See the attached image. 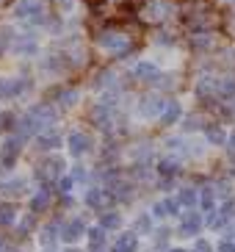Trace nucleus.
Masks as SVG:
<instances>
[{
  "mask_svg": "<svg viewBox=\"0 0 235 252\" xmlns=\"http://www.w3.org/2000/svg\"><path fill=\"white\" fill-rule=\"evenodd\" d=\"M97 45L105 47L108 53H122L127 47V39L122 36V33H114V31H105V33H100L97 36Z\"/></svg>",
  "mask_w": 235,
  "mask_h": 252,
  "instance_id": "obj_1",
  "label": "nucleus"
},
{
  "mask_svg": "<svg viewBox=\"0 0 235 252\" xmlns=\"http://www.w3.org/2000/svg\"><path fill=\"white\" fill-rule=\"evenodd\" d=\"M91 147H94V144H91V136L88 133H81V130H78V133L69 136V153H72L75 158L91 153Z\"/></svg>",
  "mask_w": 235,
  "mask_h": 252,
  "instance_id": "obj_2",
  "label": "nucleus"
},
{
  "mask_svg": "<svg viewBox=\"0 0 235 252\" xmlns=\"http://www.w3.org/2000/svg\"><path fill=\"white\" fill-rule=\"evenodd\" d=\"M20 147H22V136H11V139L3 144V153H0V163L3 166H14L17 156H20Z\"/></svg>",
  "mask_w": 235,
  "mask_h": 252,
  "instance_id": "obj_3",
  "label": "nucleus"
},
{
  "mask_svg": "<svg viewBox=\"0 0 235 252\" xmlns=\"http://www.w3.org/2000/svg\"><path fill=\"white\" fill-rule=\"evenodd\" d=\"M163 108H166V100L163 97H144L139 105V114L141 117H161Z\"/></svg>",
  "mask_w": 235,
  "mask_h": 252,
  "instance_id": "obj_4",
  "label": "nucleus"
},
{
  "mask_svg": "<svg viewBox=\"0 0 235 252\" xmlns=\"http://www.w3.org/2000/svg\"><path fill=\"white\" fill-rule=\"evenodd\" d=\"M28 83L17 81V78H0V100H8V97H17Z\"/></svg>",
  "mask_w": 235,
  "mask_h": 252,
  "instance_id": "obj_5",
  "label": "nucleus"
},
{
  "mask_svg": "<svg viewBox=\"0 0 235 252\" xmlns=\"http://www.w3.org/2000/svg\"><path fill=\"white\" fill-rule=\"evenodd\" d=\"M136 75H139L141 81L161 83V72H158V67H155V64H149V61H141L139 67H136Z\"/></svg>",
  "mask_w": 235,
  "mask_h": 252,
  "instance_id": "obj_6",
  "label": "nucleus"
},
{
  "mask_svg": "<svg viewBox=\"0 0 235 252\" xmlns=\"http://www.w3.org/2000/svg\"><path fill=\"white\" fill-rule=\"evenodd\" d=\"M61 169H64V161H59V158H47V161L42 163V169H39V178H44V180L59 178Z\"/></svg>",
  "mask_w": 235,
  "mask_h": 252,
  "instance_id": "obj_7",
  "label": "nucleus"
},
{
  "mask_svg": "<svg viewBox=\"0 0 235 252\" xmlns=\"http://www.w3.org/2000/svg\"><path fill=\"white\" fill-rule=\"evenodd\" d=\"M83 233H86V224H83L81 219H72V222L66 224V230L61 233V238H64L66 244H72V241H78V238H81Z\"/></svg>",
  "mask_w": 235,
  "mask_h": 252,
  "instance_id": "obj_8",
  "label": "nucleus"
},
{
  "mask_svg": "<svg viewBox=\"0 0 235 252\" xmlns=\"http://www.w3.org/2000/svg\"><path fill=\"white\" fill-rule=\"evenodd\" d=\"M199 227H202V219H199L194 211H188V214L183 216V224H180V236H194Z\"/></svg>",
  "mask_w": 235,
  "mask_h": 252,
  "instance_id": "obj_9",
  "label": "nucleus"
},
{
  "mask_svg": "<svg viewBox=\"0 0 235 252\" xmlns=\"http://www.w3.org/2000/svg\"><path fill=\"white\" fill-rule=\"evenodd\" d=\"M180 114H183V105L177 103V100H172V103H166V108H163L161 122H163V125H172V122L180 119Z\"/></svg>",
  "mask_w": 235,
  "mask_h": 252,
  "instance_id": "obj_10",
  "label": "nucleus"
},
{
  "mask_svg": "<svg viewBox=\"0 0 235 252\" xmlns=\"http://www.w3.org/2000/svg\"><path fill=\"white\" fill-rule=\"evenodd\" d=\"M36 147L39 150H56V147H61V136H56V133H39L36 136Z\"/></svg>",
  "mask_w": 235,
  "mask_h": 252,
  "instance_id": "obj_11",
  "label": "nucleus"
},
{
  "mask_svg": "<svg viewBox=\"0 0 235 252\" xmlns=\"http://www.w3.org/2000/svg\"><path fill=\"white\" fill-rule=\"evenodd\" d=\"M136 233H122L119 236V241H117V247H114V252H133L136 250Z\"/></svg>",
  "mask_w": 235,
  "mask_h": 252,
  "instance_id": "obj_12",
  "label": "nucleus"
},
{
  "mask_svg": "<svg viewBox=\"0 0 235 252\" xmlns=\"http://www.w3.org/2000/svg\"><path fill=\"white\" fill-rule=\"evenodd\" d=\"M199 205L205 208V211H213L216 205V186H205L202 194H199Z\"/></svg>",
  "mask_w": 235,
  "mask_h": 252,
  "instance_id": "obj_13",
  "label": "nucleus"
},
{
  "mask_svg": "<svg viewBox=\"0 0 235 252\" xmlns=\"http://www.w3.org/2000/svg\"><path fill=\"white\" fill-rule=\"evenodd\" d=\"M0 191H3V194H8V197H11V194H17V197H20V194L25 191V180H22V178L6 180V183L0 186Z\"/></svg>",
  "mask_w": 235,
  "mask_h": 252,
  "instance_id": "obj_14",
  "label": "nucleus"
},
{
  "mask_svg": "<svg viewBox=\"0 0 235 252\" xmlns=\"http://www.w3.org/2000/svg\"><path fill=\"white\" fill-rule=\"evenodd\" d=\"M103 200H105V189H97V186H94V189H88V191H86V205L88 208H97Z\"/></svg>",
  "mask_w": 235,
  "mask_h": 252,
  "instance_id": "obj_15",
  "label": "nucleus"
},
{
  "mask_svg": "<svg viewBox=\"0 0 235 252\" xmlns=\"http://www.w3.org/2000/svg\"><path fill=\"white\" fill-rule=\"evenodd\" d=\"M103 241H105V227H103V224L94 227V230H88V247H91V250H100Z\"/></svg>",
  "mask_w": 235,
  "mask_h": 252,
  "instance_id": "obj_16",
  "label": "nucleus"
},
{
  "mask_svg": "<svg viewBox=\"0 0 235 252\" xmlns=\"http://www.w3.org/2000/svg\"><path fill=\"white\" fill-rule=\"evenodd\" d=\"M75 103H78V92H75V89H66V92H61V94H59V105H61V108H72Z\"/></svg>",
  "mask_w": 235,
  "mask_h": 252,
  "instance_id": "obj_17",
  "label": "nucleus"
},
{
  "mask_svg": "<svg viewBox=\"0 0 235 252\" xmlns=\"http://www.w3.org/2000/svg\"><path fill=\"white\" fill-rule=\"evenodd\" d=\"M166 8L169 6H163V3H152V6H147L144 17H147V20H161V17L166 14Z\"/></svg>",
  "mask_w": 235,
  "mask_h": 252,
  "instance_id": "obj_18",
  "label": "nucleus"
},
{
  "mask_svg": "<svg viewBox=\"0 0 235 252\" xmlns=\"http://www.w3.org/2000/svg\"><path fill=\"white\" fill-rule=\"evenodd\" d=\"M158 172H161V175H166V178H169V175H177V172H180V163L166 158V161L158 163Z\"/></svg>",
  "mask_w": 235,
  "mask_h": 252,
  "instance_id": "obj_19",
  "label": "nucleus"
},
{
  "mask_svg": "<svg viewBox=\"0 0 235 252\" xmlns=\"http://www.w3.org/2000/svg\"><path fill=\"white\" fill-rule=\"evenodd\" d=\"M207 141L210 144H224V130L219 125H207Z\"/></svg>",
  "mask_w": 235,
  "mask_h": 252,
  "instance_id": "obj_20",
  "label": "nucleus"
},
{
  "mask_svg": "<svg viewBox=\"0 0 235 252\" xmlns=\"http://www.w3.org/2000/svg\"><path fill=\"white\" fill-rule=\"evenodd\" d=\"M100 224H103L105 230H117L119 224H122V219H119V214H103V219H100Z\"/></svg>",
  "mask_w": 235,
  "mask_h": 252,
  "instance_id": "obj_21",
  "label": "nucleus"
},
{
  "mask_svg": "<svg viewBox=\"0 0 235 252\" xmlns=\"http://www.w3.org/2000/svg\"><path fill=\"white\" fill-rule=\"evenodd\" d=\"M14 214H17V211H14L11 205H3V208H0V227H6V224L14 222Z\"/></svg>",
  "mask_w": 235,
  "mask_h": 252,
  "instance_id": "obj_22",
  "label": "nucleus"
},
{
  "mask_svg": "<svg viewBox=\"0 0 235 252\" xmlns=\"http://www.w3.org/2000/svg\"><path fill=\"white\" fill-rule=\"evenodd\" d=\"M177 200L183 202V205H194V202H197V191H194V189H183Z\"/></svg>",
  "mask_w": 235,
  "mask_h": 252,
  "instance_id": "obj_23",
  "label": "nucleus"
},
{
  "mask_svg": "<svg viewBox=\"0 0 235 252\" xmlns=\"http://www.w3.org/2000/svg\"><path fill=\"white\" fill-rule=\"evenodd\" d=\"M207 224H210V227H224V224H227V216L221 214H213V211H210V219H207Z\"/></svg>",
  "mask_w": 235,
  "mask_h": 252,
  "instance_id": "obj_24",
  "label": "nucleus"
},
{
  "mask_svg": "<svg viewBox=\"0 0 235 252\" xmlns=\"http://www.w3.org/2000/svg\"><path fill=\"white\" fill-rule=\"evenodd\" d=\"M30 208H33V211H44V208H47V194H36L33 202H30Z\"/></svg>",
  "mask_w": 235,
  "mask_h": 252,
  "instance_id": "obj_25",
  "label": "nucleus"
},
{
  "mask_svg": "<svg viewBox=\"0 0 235 252\" xmlns=\"http://www.w3.org/2000/svg\"><path fill=\"white\" fill-rule=\"evenodd\" d=\"M163 208H166V214H180V200L169 197V200H163Z\"/></svg>",
  "mask_w": 235,
  "mask_h": 252,
  "instance_id": "obj_26",
  "label": "nucleus"
},
{
  "mask_svg": "<svg viewBox=\"0 0 235 252\" xmlns=\"http://www.w3.org/2000/svg\"><path fill=\"white\" fill-rule=\"evenodd\" d=\"M94 122H97V125H108V111H103V108H97V111H94Z\"/></svg>",
  "mask_w": 235,
  "mask_h": 252,
  "instance_id": "obj_27",
  "label": "nucleus"
},
{
  "mask_svg": "<svg viewBox=\"0 0 235 252\" xmlns=\"http://www.w3.org/2000/svg\"><path fill=\"white\" fill-rule=\"evenodd\" d=\"M221 214L227 216V219H230V216H235V197H233V200H227V205L221 208Z\"/></svg>",
  "mask_w": 235,
  "mask_h": 252,
  "instance_id": "obj_28",
  "label": "nucleus"
},
{
  "mask_svg": "<svg viewBox=\"0 0 235 252\" xmlns=\"http://www.w3.org/2000/svg\"><path fill=\"white\" fill-rule=\"evenodd\" d=\"M194 252H213V247L207 244V241H197V244H194Z\"/></svg>",
  "mask_w": 235,
  "mask_h": 252,
  "instance_id": "obj_29",
  "label": "nucleus"
},
{
  "mask_svg": "<svg viewBox=\"0 0 235 252\" xmlns=\"http://www.w3.org/2000/svg\"><path fill=\"white\" fill-rule=\"evenodd\" d=\"M6 45H8V31L0 28V50H6Z\"/></svg>",
  "mask_w": 235,
  "mask_h": 252,
  "instance_id": "obj_30",
  "label": "nucleus"
},
{
  "mask_svg": "<svg viewBox=\"0 0 235 252\" xmlns=\"http://www.w3.org/2000/svg\"><path fill=\"white\" fill-rule=\"evenodd\" d=\"M219 252H235V244L233 241H224V244L219 247Z\"/></svg>",
  "mask_w": 235,
  "mask_h": 252,
  "instance_id": "obj_31",
  "label": "nucleus"
},
{
  "mask_svg": "<svg viewBox=\"0 0 235 252\" xmlns=\"http://www.w3.org/2000/svg\"><path fill=\"white\" fill-rule=\"evenodd\" d=\"M59 189H61V191H69V189H72V180H69V178H64V180L59 183Z\"/></svg>",
  "mask_w": 235,
  "mask_h": 252,
  "instance_id": "obj_32",
  "label": "nucleus"
},
{
  "mask_svg": "<svg viewBox=\"0 0 235 252\" xmlns=\"http://www.w3.org/2000/svg\"><path fill=\"white\" fill-rule=\"evenodd\" d=\"M230 141H233V144H230V147H233V153H235V136H233V139H230Z\"/></svg>",
  "mask_w": 235,
  "mask_h": 252,
  "instance_id": "obj_33",
  "label": "nucleus"
},
{
  "mask_svg": "<svg viewBox=\"0 0 235 252\" xmlns=\"http://www.w3.org/2000/svg\"><path fill=\"white\" fill-rule=\"evenodd\" d=\"M172 252H185V250H172Z\"/></svg>",
  "mask_w": 235,
  "mask_h": 252,
  "instance_id": "obj_34",
  "label": "nucleus"
},
{
  "mask_svg": "<svg viewBox=\"0 0 235 252\" xmlns=\"http://www.w3.org/2000/svg\"><path fill=\"white\" fill-rule=\"evenodd\" d=\"M61 3H69V0H61Z\"/></svg>",
  "mask_w": 235,
  "mask_h": 252,
  "instance_id": "obj_35",
  "label": "nucleus"
},
{
  "mask_svg": "<svg viewBox=\"0 0 235 252\" xmlns=\"http://www.w3.org/2000/svg\"><path fill=\"white\" fill-rule=\"evenodd\" d=\"M69 252H78V250H69Z\"/></svg>",
  "mask_w": 235,
  "mask_h": 252,
  "instance_id": "obj_36",
  "label": "nucleus"
}]
</instances>
